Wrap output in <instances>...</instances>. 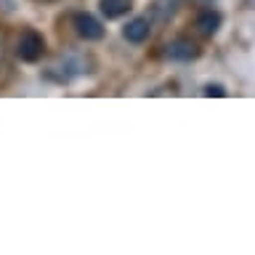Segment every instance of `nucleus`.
<instances>
[{"mask_svg": "<svg viewBox=\"0 0 255 255\" xmlns=\"http://www.w3.org/2000/svg\"><path fill=\"white\" fill-rule=\"evenodd\" d=\"M45 53V37L37 29H24L19 40H16V56L21 61H40Z\"/></svg>", "mask_w": 255, "mask_h": 255, "instance_id": "nucleus-1", "label": "nucleus"}, {"mask_svg": "<svg viewBox=\"0 0 255 255\" xmlns=\"http://www.w3.org/2000/svg\"><path fill=\"white\" fill-rule=\"evenodd\" d=\"M199 53H202V48L191 37H175L162 48V56L170 61H194V59H199Z\"/></svg>", "mask_w": 255, "mask_h": 255, "instance_id": "nucleus-2", "label": "nucleus"}, {"mask_svg": "<svg viewBox=\"0 0 255 255\" xmlns=\"http://www.w3.org/2000/svg\"><path fill=\"white\" fill-rule=\"evenodd\" d=\"M43 3H53V0H43Z\"/></svg>", "mask_w": 255, "mask_h": 255, "instance_id": "nucleus-10", "label": "nucleus"}, {"mask_svg": "<svg viewBox=\"0 0 255 255\" xmlns=\"http://www.w3.org/2000/svg\"><path fill=\"white\" fill-rule=\"evenodd\" d=\"M197 3H213V0H197Z\"/></svg>", "mask_w": 255, "mask_h": 255, "instance_id": "nucleus-9", "label": "nucleus"}, {"mask_svg": "<svg viewBox=\"0 0 255 255\" xmlns=\"http://www.w3.org/2000/svg\"><path fill=\"white\" fill-rule=\"evenodd\" d=\"M83 72H88V59H83V56H69V59H64L61 64L51 67L45 75L51 80H56V83H69L72 77L83 75Z\"/></svg>", "mask_w": 255, "mask_h": 255, "instance_id": "nucleus-3", "label": "nucleus"}, {"mask_svg": "<svg viewBox=\"0 0 255 255\" xmlns=\"http://www.w3.org/2000/svg\"><path fill=\"white\" fill-rule=\"evenodd\" d=\"M205 96H226L223 85H205Z\"/></svg>", "mask_w": 255, "mask_h": 255, "instance_id": "nucleus-8", "label": "nucleus"}, {"mask_svg": "<svg viewBox=\"0 0 255 255\" xmlns=\"http://www.w3.org/2000/svg\"><path fill=\"white\" fill-rule=\"evenodd\" d=\"M130 0H101V13L107 16V19H120V16H125L130 11Z\"/></svg>", "mask_w": 255, "mask_h": 255, "instance_id": "nucleus-7", "label": "nucleus"}, {"mask_svg": "<svg viewBox=\"0 0 255 255\" xmlns=\"http://www.w3.org/2000/svg\"><path fill=\"white\" fill-rule=\"evenodd\" d=\"M75 32L83 40H101L104 37V27L99 19H93L91 13H75Z\"/></svg>", "mask_w": 255, "mask_h": 255, "instance_id": "nucleus-5", "label": "nucleus"}, {"mask_svg": "<svg viewBox=\"0 0 255 255\" xmlns=\"http://www.w3.org/2000/svg\"><path fill=\"white\" fill-rule=\"evenodd\" d=\"M149 32H151V24H149V19H143V16H138V19H133V21H128V24H125L123 37L128 40V43H143V40L149 37Z\"/></svg>", "mask_w": 255, "mask_h": 255, "instance_id": "nucleus-6", "label": "nucleus"}, {"mask_svg": "<svg viewBox=\"0 0 255 255\" xmlns=\"http://www.w3.org/2000/svg\"><path fill=\"white\" fill-rule=\"evenodd\" d=\"M221 21H223V16L215 11V8H202V11L194 16V29L202 37H213L215 32L221 29Z\"/></svg>", "mask_w": 255, "mask_h": 255, "instance_id": "nucleus-4", "label": "nucleus"}]
</instances>
